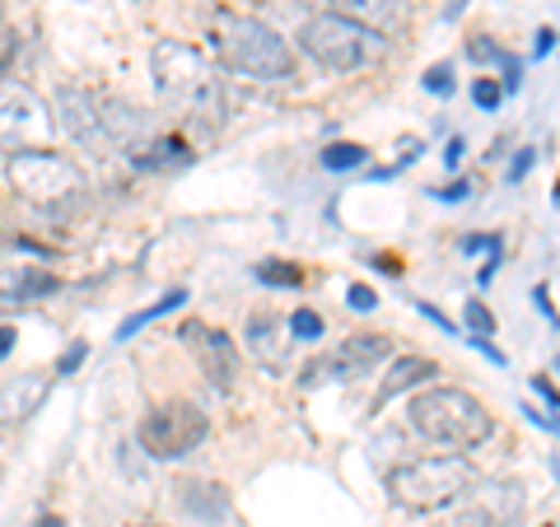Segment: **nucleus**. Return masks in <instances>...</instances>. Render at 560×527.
Here are the masks:
<instances>
[{"label": "nucleus", "mask_w": 560, "mask_h": 527, "mask_svg": "<svg viewBox=\"0 0 560 527\" xmlns=\"http://www.w3.org/2000/svg\"><path fill=\"white\" fill-rule=\"evenodd\" d=\"M481 485L477 467L458 453H440V458H416L388 471V500L411 514H434V508L458 504L463 495Z\"/></svg>", "instance_id": "nucleus-2"}, {"label": "nucleus", "mask_w": 560, "mask_h": 527, "mask_svg": "<svg viewBox=\"0 0 560 527\" xmlns=\"http://www.w3.org/2000/svg\"><path fill=\"white\" fill-rule=\"evenodd\" d=\"M533 393H537L541 401H547L551 411H560V393H556V383H551L547 374H533Z\"/></svg>", "instance_id": "nucleus-31"}, {"label": "nucleus", "mask_w": 560, "mask_h": 527, "mask_svg": "<svg viewBox=\"0 0 560 527\" xmlns=\"http://www.w3.org/2000/svg\"><path fill=\"white\" fill-rule=\"evenodd\" d=\"M14 51H20V33H14V28H5V24H0V75H5V70H10V61H14Z\"/></svg>", "instance_id": "nucleus-29"}, {"label": "nucleus", "mask_w": 560, "mask_h": 527, "mask_svg": "<svg viewBox=\"0 0 560 527\" xmlns=\"http://www.w3.org/2000/svg\"><path fill=\"white\" fill-rule=\"evenodd\" d=\"M500 98H504V84H495V80H477V84H471V103H477L481 113H495Z\"/></svg>", "instance_id": "nucleus-24"}, {"label": "nucleus", "mask_w": 560, "mask_h": 527, "mask_svg": "<svg viewBox=\"0 0 560 527\" xmlns=\"http://www.w3.org/2000/svg\"><path fill=\"white\" fill-rule=\"evenodd\" d=\"M463 253H490V257H504V238H500V234H467V238H463Z\"/></svg>", "instance_id": "nucleus-26"}, {"label": "nucleus", "mask_w": 560, "mask_h": 527, "mask_svg": "<svg viewBox=\"0 0 560 527\" xmlns=\"http://www.w3.org/2000/svg\"><path fill=\"white\" fill-rule=\"evenodd\" d=\"M136 164H140V168H168V164H187V145H183V140H160V136H154L150 145L136 154Z\"/></svg>", "instance_id": "nucleus-19"}, {"label": "nucleus", "mask_w": 560, "mask_h": 527, "mask_svg": "<svg viewBox=\"0 0 560 527\" xmlns=\"http://www.w3.org/2000/svg\"><path fill=\"white\" fill-rule=\"evenodd\" d=\"M10 350H14V331H10V327H0V360H5Z\"/></svg>", "instance_id": "nucleus-40"}, {"label": "nucleus", "mask_w": 560, "mask_h": 527, "mask_svg": "<svg viewBox=\"0 0 560 527\" xmlns=\"http://www.w3.org/2000/svg\"><path fill=\"white\" fill-rule=\"evenodd\" d=\"M533 304H537V313H547V323H551V327H560L556 308H551V298H547V285H537V290H533Z\"/></svg>", "instance_id": "nucleus-34"}, {"label": "nucleus", "mask_w": 560, "mask_h": 527, "mask_svg": "<svg viewBox=\"0 0 560 527\" xmlns=\"http://www.w3.org/2000/svg\"><path fill=\"white\" fill-rule=\"evenodd\" d=\"M551 47H556V28H541V33H537V47H533V51H537V57H551Z\"/></svg>", "instance_id": "nucleus-36"}, {"label": "nucleus", "mask_w": 560, "mask_h": 527, "mask_svg": "<svg viewBox=\"0 0 560 527\" xmlns=\"http://www.w3.org/2000/svg\"><path fill=\"white\" fill-rule=\"evenodd\" d=\"M257 280H267V285H300V267H290V261H261L257 267Z\"/></svg>", "instance_id": "nucleus-22"}, {"label": "nucleus", "mask_w": 560, "mask_h": 527, "mask_svg": "<svg viewBox=\"0 0 560 527\" xmlns=\"http://www.w3.org/2000/svg\"><path fill=\"white\" fill-rule=\"evenodd\" d=\"M467 191H471L467 183H453V187H444V191H434V197H440V201H463Z\"/></svg>", "instance_id": "nucleus-37"}, {"label": "nucleus", "mask_w": 560, "mask_h": 527, "mask_svg": "<svg viewBox=\"0 0 560 527\" xmlns=\"http://www.w3.org/2000/svg\"><path fill=\"white\" fill-rule=\"evenodd\" d=\"M523 411H528V420H533V425H541V430H560L551 415H541V411H533V407H523Z\"/></svg>", "instance_id": "nucleus-39"}, {"label": "nucleus", "mask_w": 560, "mask_h": 527, "mask_svg": "<svg viewBox=\"0 0 560 527\" xmlns=\"http://www.w3.org/2000/svg\"><path fill=\"white\" fill-rule=\"evenodd\" d=\"M337 14L374 33H397L407 24V0H337Z\"/></svg>", "instance_id": "nucleus-14"}, {"label": "nucleus", "mask_w": 560, "mask_h": 527, "mask_svg": "<svg viewBox=\"0 0 560 527\" xmlns=\"http://www.w3.org/2000/svg\"><path fill=\"white\" fill-rule=\"evenodd\" d=\"M388 355H393V341L383 337V331H355V337L337 350L331 368H337V374H364V368H374L378 360H388Z\"/></svg>", "instance_id": "nucleus-13"}, {"label": "nucleus", "mask_w": 560, "mask_h": 527, "mask_svg": "<svg viewBox=\"0 0 560 527\" xmlns=\"http://www.w3.org/2000/svg\"><path fill=\"white\" fill-rule=\"evenodd\" d=\"M43 290H57V280H51V276H28L24 285H20V298L24 294H43Z\"/></svg>", "instance_id": "nucleus-33"}, {"label": "nucleus", "mask_w": 560, "mask_h": 527, "mask_svg": "<svg viewBox=\"0 0 560 527\" xmlns=\"http://www.w3.org/2000/svg\"><path fill=\"white\" fill-rule=\"evenodd\" d=\"M38 527H61V518H43V523H38Z\"/></svg>", "instance_id": "nucleus-43"}, {"label": "nucleus", "mask_w": 560, "mask_h": 527, "mask_svg": "<svg viewBox=\"0 0 560 527\" xmlns=\"http://www.w3.org/2000/svg\"><path fill=\"white\" fill-rule=\"evenodd\" d=\"M183 337L191 341V350H197L206 378L215 383L220 393H230L234 378H238V346H234V337H224V331H215V327H197V323L183 327Z\"/></svg>", "instance_id": "nucleus-9"}, {"label": "nucleus", "mask_w": 560, "mask_h": 527, "mask_svg": "<svg viewBox=\"0 0 560 527\" xmlns=\"http://www.w3.org/2000/svg\"><path fill=\"white\" fill-rule=\"evenodd\" d=\"M556 374H560V360H556Z\"/></svg>", "instance_id": "nucleus-45"}, {"label": "nucleus", "mask_w": 560, "mask_h": 527, "mask_svg": "<svg viewBox=\"0 0 560 527\" xmlns=\"http://www.w3.org/2000/svg\"><path fill=\"white\" fill-rule=\"evenodd\" d=\"M290 337H294V341H318V337H323V318H318L313 308H300V313L290 318Z\"/></svg>", "instance_id": "nucleus-23"}, {"label": "nucleus", "mask_w": 560, "mask_h": 527, "mask_svg": "<svg viewBox=\"0 0 560 527\" xmlns=\"http://www.w3.org/2000/svg\"><path fill=\"white\" fill-rule=\"evenodd\" d=\"M215 51L220 61L248 80H290L294 75V51L271 24L253 14H224L215 24Z\"/></svg>", "instance_id": "nucleus-4"}, {"label": "nucleus", "mask_w": 560, "mask_h": 527, "mask_svg": "<svg viewBox=\"0 0 560 527\" xmlns=\"http://www.w3.org/2000/svg\"><path fill=\"white\" fill-rule=\"evenodd\" d=\"M187 304V290H168L164 298H160V304H150V308H140V313H131V318L127 323H121L117 327V341H131L136 337V331L140 327H145V323H154V318H164V313H173V308H183Z\"/></svg>", "instance_id": "nucleus-18"}, {"label": "nucleus", "mask_w": 560, "mask_h": 527, "mask_svg": "<svg viewBox=\"0 0 560 527\" xmlns=\"http://www.w3.org/2000/svg\"><path fill=\"white\" fill-rule=\"evenodd\" d=\"M434 374V360H425V355H401V360H393V368L383 374V388H378V401H388V397H401L407 388H420Z\"/></svg>", "instance_id": "nucleus-16"}, {"label": "nucleus", "mask_w": 560, "mask_h": 527, "mask_svg": "<svg viewBox=\"0 0 560 527\" xmlns=\"http://www.w3.org/2000/svg\"><path fill=\"white\" fill-rule=\"evenodd\" d=\"M98 113H103V131H108V145L113 150H127V154H140L154 140V127L150 117L136 108L127 98H113V94H98Z\"/></svg>", "instance_id": "nucleus-11"}, {"label": "nucleus", "mask_w": 560, "mask_h": 527, "mask_svg": "<svg viewBox=\"0 0 560 527\" xmlns=\"http://www.w3.org/2000/svg\"><path fill=\"white\" fill-rule=\"evenodd\" d=\"M346 304L360 308V313H374V308H378V294H374L370 285H350V290H346Z\"/></svg>", "instance_id": "nucleus-28"}, {"label": "nucleus", "mask_w": 560, "mask_h": 527, "mask_svg": "<svg viewBox=\"0 0 560 527\" xmlns=\"http://www.w3.org/2000/svg\"><path fill=\"white\" fill-rule=\"evenodd\" d=\"M533 160H537V150H518L514 160H510V173H504V178H510V183H523V178H528V168H533Z\"/></svg>", "instance_id": "nucleus-30"}, {"label": "nucleus", "mask_w": 560, "mask_h": 527, "mask_svg": "<svg viewBox=\"0 0 560 527\" xmlns=\"http://www.w3.org/2000/svg\"><path fill=\"white\" fill-rule=\"evenodd\" d=\"M150 75H154V94H160L164 108L183 113V117H201V121L224 113L220 70L210 66L197 47L160 43L150 51Z\"/></svg>", "instance_id": "nucleus-1"}, {"label": "nucleus", "mask_w": 560, "mask_h": 527, "mask_svg": "<svg viewBox=\"0 0 560 527\" xmlns=\"http://www.w3.org/2000/svg\"><path fill=\"white\" fill-rule=\"evenodd\" d=\"M318 160H323V168H331V173H346V168H360V164H364V150H360V145H346V140H341V145H327Z\"/></svg>", "instance_id": "nucleus-20"}, {"label": "nucleus", "mask_w": 560, "mask_h": 527, "mask_svg": "<svg viewBox=\"0 0 560 527\" xmlns=\"http://www.w3.org/2000/svg\"><path fill=\"white\" fill-rule=\"evenodd\" d=\"M411 430L444 448H477L495 434V420L481 407V397L467 388H425L411 397Z\"/></svg>", "instance_id": "nucleus-3"}, {"label": "nucleus", "mask_w": 560, "mask_h": 527, "mask_svg": "<svg viewBox=\"0 0 560 527\" xmlns=\"http://www.w3.org/2000/svg\"><path fill=\"white\" fill-rule=\"evenodd\" d=\"M420 313H425V318H430L434 327H444V331H453V323L444 318V313H440V308H430V304H420Z\"/></svg>", "instance_id": "nucleus-38"}, {"label": "nucleus", "mask_w": 560, "mask_h": 527, "mask_svg": "<svg viewBox=\"0 0 560 527\" xmlns=\"http://www.w3.org/2000/svg\"><path fill=\"white\" fill-rule=\"evenodd\" d=\"M178 508L197 523H224L230 518V495L210 481H183L178 485Z\"/></svg>", "instance_id": "nucleus-15"}, {"label": "nucleus", "mask_w": 560, "mask_h": 527, "mask_svg": "<svg viewBox=\"0 0 560 527\" xmlns=\"http://www.w3.org/2000/svg\"><path fill=\"white\" fill-rule=\"evenodd\" d=\"M463 323L471 337H495V313H490L481 298H467V308H463Z\"/></svg>", "instance_id": "nucleus-21"}, {"label": "nucleus", "mask_w": 560, "mask_h": 527, "mask_svg": "<svg viewBox=\"0 0 560 527\" xmlns=\"http://www.w3.org/2000/svg\"><path fill=\"white\" fill-rule=\"evenodd\" d=\"M5 178L33 206H70V201L84 197V187H90L84 168L75 160H66V154H57V150H20V154H10Z\"/></svg>", "instance_id": "nucleus-5"}, {"label": "nucleus", "mask_w": 560, "mask_h": 527, "mask_svg": "<svg viewBox=\"0 0 560 527\" xmlns=\"http://www.w3.org/2000/svg\"><path fill=\"white\" fill-rule=\"evenodd\" d=\"M467 57H471V61H495V66L510 61V57H504V51H500L495 43H490V38H471V43H467Z\"/></svg>", "instance_id": "nucleus-27"}, {"label": "nucleus", "mask_w": 560, "mask_h": 527, "mask_svg": "<svg viewBox=\"0 0 560 527\" xmlns=\"http://www.w3.org/2000/svg\"><path fill=\"white\" fill-rule=\"evenodd\" d=\"M84 355H90V346H84V341H75V346H70L66 350V355H61V364H57V374H75V368H80V360Z\"/></svg>", "instance_id": "nucleus-32"}, {"label": "nucleus", "mask_w": 560, "mask_h": 527, "mask_svg": "<svg viewBox=\"0 0 560 527\" xmlns=\"http://www.w3.org/2000/svg\"><path fill=\"white\" fill-rule=\"evenodd\" d=\"M551 471H556V477H560V453H551Z\"/></svg>", "instance_id": "nucleus-42"}, {"label": "nucleus", "mask_w": 560, "mask_h": 527, "mask_svg": "<svg viewBox=\"0 0 560 527\" xmlns=\"http://www.w3.org/2000/svg\"><path fill=\"white\" fill-rule=\"evenodd\" d=\"M374 267H378V271H388V276L401 271V267H397V257H374Z\"/></svg>", "instance_id": "nucleus-41"}, {"label": "nucleus", "mask_w": 560, "mask_h": 527, "mask_svg": "<svg viewBox=\"0 0 560 527\" xmlns=\"http://www.w3.org/2000/svg\"><path fill=\"white\" fill-rule=\"evenodd\" d=\"M57 117H61V127L80 140V145L113 150V145H108V131H103V113H98V94H94V90L66 84V90L57 94Z\"/></svg>", "instance_id": "nucleus-10"}, {"label": "nucleus", "mask_w": 560, "mask_h": 527, "mask_svg": "<svg viewBox=\"0 0 560 527\" xmlns=\"http://www.w3.org/2000/svg\"><path fill=\"white\" fill-rule=\"evenodd\" d=\"M425 90H430L434 98H448V94H453V66H444V61L430 66V70H425Z\"/></svg>", "instance_id": "nucleus-25"}, {"label": "nucleus", "mask_w": 560, "mask_h": 527, "mask_svg": "<svg viewBox=\"0 0 560 527\" xmlns=\"http://www.w3.org/2000/svg\"><path fill=\"white\" fill-rule=\"evenodd\" d=\"M57 136L51 108L20 80H0V150H47V140Z\"/></svg>", "instance_id": "nucleus-8"}, {"label": "nucleus", "mask_w": 560, "mask_h": 527, "mask_svg": "<svg viewBox=\"0 0 560 527\" xmlns=\"http://www.w3.org/2000/svg\"><path fill=\"white\" fill-rule=\"evenodd\" d=\"M463 150H467V145H463V136H453V140H448V150H444V164H448V168H458V164H463Z\"/></svg>", "instance_id": "nucleus-35"}, {"label": "nucleus", "mask_w": 560, "mask_h": 527, "mask_svg": "<svg viewBox=\"0 0 560 527\" xmlns=\"http://www.w3.org/2000/svg\"><path fill=\"white\" fill-rule=\"evenodd\" d=\"M374 33L355 24V20H346V14H313V20H304L300 28V47L308 51L318 66L327 70H360V66H370L374 61Z\"/></svg>", "instance_id": "nucleus-7"}, {"label": "nucleus", "mask_w": 560, "mask_h": 527, "mask_svg": "<svg viewBox=\"0 0 560 527\" xmlns=\"http://www.w3.org/2000/svg\"><path fill=\"white\" fill-rule=\"evenodd\" d=\"M210 434V420L197 401H160V407H150V415L140 420V448L150 453V458L160 462H173V458H187L191 448H201Z\"/></svg>", "instance_id": "nucleus-6"}, {"label": "nucleus", "mask_w": 560, "mask_h": 527, "mask_svg": "<svg viewBox=\"0 0 560 527\" xmlns=\"http://www.w3.org/2000/svg\"><path fill=\"white\" fill-rule=\"evenodd\" d=\"M51 378L47 374H20L0 383V425H14V420H28L33 411L47 401Z\"/></svg>", "instance_id": "nucleus-12"}, {"label": "nucleus", "mask_w": 560, "mask_h": 527, "mask_svg": "<svg viewBox=\"0 0 560 527\" xmlns=\"http://www.w3.org/2000/svg\"><path fill=\"white\" fill-rule=\"evenodd\" d=\"M136 527H164V523H136Z\"/></svg>", "instance_id": "nucleus-44"}, {"label": "nucleus", "mask_w": 560, "mask_h": 527, "mask_svg": "<svg viewBox=\"0 0 560 527\" xmlns=\"http://www.w3.org/2000/svg\"><path fill=\"white\" fill-rule=\"evenodd\" d=\"M248 350L261 364H285V341H280V318L253 313L248 318Z\"/></svg>", "instance_id": "nucleus-17"}]
</instances>
